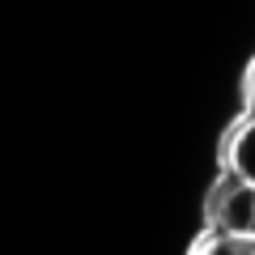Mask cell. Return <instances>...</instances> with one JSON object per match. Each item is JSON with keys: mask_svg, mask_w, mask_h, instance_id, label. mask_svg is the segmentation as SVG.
Here are the masks:
<instances>
[{"mask_svg": "<svg viewBox=\"0 0 255 255\" xmlns=\"http://www.w3.org/2000/svg\"><path fill=\"white\" fill-rule=\"evenodd\" d=\"M204 221H209V230L255 234V183L247 174L221 166L217 179L204 191Z\"/></svg>", "mask_w": 255, "mask_h": 255, "instance_id": "6da1fadb", "label": "cell"}, {"mask_svg": "<svg viewBox=\"0 0 255 255\" xmlns=\"http://www.w3.org/2000/svg\"><path fill=\"white\" fill-rule=\"evenodd\" d=\"M247 102H251V111H255V64L247 68Z\"/></svg>", "mask_w": 255, "mask_h": 255, "instance_id": "277c9868", "label": "cell"}, {"mask_svg": "<svg viewBox=\"0 0 255 255\" xmlns=\"http://www.w3.org/2000/svg\"><path fill=\"white\" fill-rule=\"evenodd\" d=\"M191 255H255V234H238V230H209L200 243L191 247Z\"/></svg>", "mask_w": 255, "mask_h": 255, "instance_id": "3957f363", "label": "cell"}, {"mask_svg": "<svg viewBox=\"0 0 255 255\" xmlns=\"http://www.w3.org/2000/svg\"><path fill=\"white\" fill-rule=\"evenodd\" d=\"M221 162H226L230 170L247 174V179L255 183V111H251V115H243V119H238V124L226 132Z\"/></svg>", "mask_w": 255, "mask_h": 255, "instance_id": "7a4b0ae2", "label": "cell"}]
</instances>
